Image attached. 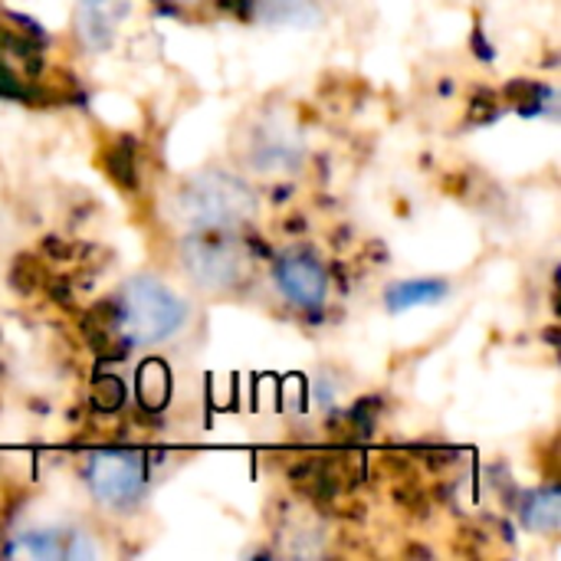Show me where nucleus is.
I'll return each mask as SVG.
<instances>
[{
  "mask_svg": "<svg viewBox=\"0 0 561 561\" xmlns=\"http://www.w3.org/2000/svg\"><path fill=\"white\" fill-rule=\"evenodd\" d=\"M95 404L99 408H118L122 404V398H125V391H122V381L118 378H102L99 385H95Z\"/></svg>",
  "mask_w": 561,
  "mask_h": 561,
  "instance_id": "obj_14",
  "label": "nucleus"
},
{
  "mask_svg": "<svg viewBox=\"0 0 561 561\" xmlns=\"http://www.w3.org/2000/svg\"><path fill=\"white\" fill-rule=\"evenodd\" d=\"M187 3H197V0H187Z\"/></svg>",
  "mask_w": 561,
  "mask_h": 561,
  "instance_id": "obj_15",
  "label": "nucleus"
},
{
  "mask_svg": "<svg viewBox=\"0 0 561 561\" xmlns=\"http://www.w3.org/2000/svg\"><path fill=\"white\" fill-rule=\"evenodd\" d=\"M256 10L266 23L279 26H316L322 20V10L316 0H260Z\"/></svg>",
  "mask_w": 561,
  "mask_h": 561,
  "instance_id": "obj_11",
  "label": "nucleus"
},
{
  "mask_svg": "<svg viewBox=\"0 0 561 561\" xmlns=\"http://www.w3.org/2000/svg\"><path fill=\"white\" fill-rule=\"evenodd\" d=\"M273 276H276L279 293H283L293 306L316 309V306H322V302H325L329 276H325V270H322L312 256H302V253L279 256V260H276Z\"/></svg>",
  "mask_w": 561,
  "mask_h": 561,
  "instance_id": "obj_5",
  "label": "nucleus"
},
{
  "mask_svg": "<svg viewBox=\"0 0 561 561\" xmlns=\"http://www.w3.org/2000/svg\"><path fill=\"white\" fill-rule=\"evenodd\" d=\"M128 13V0H79L76 10V36L85 49H108L118 23Z\"/></svg>",
  "mask_w": 561,
  "mask_h": 561,
  "instance_id": "obj_8",
  "label": "nucleus"
},
{
  "mask_svg": "<svg viewBox=\"0 0 561 561\" xmlns=\"http://www.w3.org/2000/svg\"><path fill=\"white\" fill-rule=\"evenodd\" d=\"M135 148L128 145V138H122L118 145H112L105 151V171L115 184L122 187H135Z\"/></svg>",
  "mask_w": 561,
  "mask_h": 561,
  "instance_id": "obj_13",
  "label": "nucleus"
},
{
  "mask_svg": "<svg viewBox=\"0 0 561 561\" xmlns=\"http://www.w3.org/2000/svg\"><path fill=\"white\" fill-rule=\"evenodd\" d=\"M447 293H450V286L444 279H404V283H394L385 293V302H388L391 312H404V309L444 302Z\"/></svg>",
  "mask_w": 561,
  "mask_h": 561,
  "instance_id": "obj_9",
  "label": "nucleus"
},
{
  "mask_svg": "<svg viewBox=\"0 0 561 561\" xmlns=\"http://www.w3.org/2000/svg\"><path fill=\"white\" fill-rule=\"evenodd\" d=\"M523 523L529 533H542V536H556L561 523V500L556 486L536 490L526 506H523Z\"/></svg>",
  "mask_w": 561,
  "mask_h": 561,
  "instance_id": "obj_10",
  "label": "nucleus"
},
{
  "mask_svg": "<svg viewBox=\"0 0 561 561\" xmlns=\"http://www.w3.org/2000/svg\"><path fill=\"white\" fill-rule=\"evenodd\" d=\"M7 556L13 559H92L95 546L89 542V536L82 533H59V529H39V533H26L16 542L7 546Z\"/></svg>",
  "mask_w": 561,
  "mask_h": 561,
  "instance_id": "obj_6",
  "label": "nucleus"
},
{
  "mask_svg": "<svg viewBox=\"0 0 561 561\" xmlns=\"http://www.w3.org/2000/svg\"><path fill=\"white\" fill-rule=\"evenodd\" d=\"M250 161L263 174H270V171H296V164L302 161V145L296 138V131L273 122V125H263L260 131H253Z\"/></svg>",
  "mask_w": 561,
  "mask_h": 561,
  "instance_id": "obj_7",
  "label": "nucleus"
},
{
  "mask_svg": "<svg viewBox=\"0 0 561 561\" xmlns=\"http://www.w3.org/2000/svg\"><path fill=\"white\" fill-rule=\"evenodd\" d=\"M115 316H118V332L131 345H158L181 332L187 309L161 279L135 276L125 283Z\"/></svg>",
  "mask_w": 561,
  "mask_h": 561,
  "instance_id": "obj_2",
  "label": "nucleus"
},
{
  "mask_svg": "<svg viewBox=\"0 0 561 561\" xmlns=\"http://www.w3.org/2000/svg\"><path fill=\"white\" fill-rule=\"evenodd\" d=\"M85 483L108 513H131L145 493V457L131 450H99L85 467Z\"/></svg>",
  "mask_w": 561,
  "mask_h": 561,
  "instance_id": "obj_4",
  "label": "nucleus"
},
{
  "mask_svg": "<svg viewBox=\"0 0 561 561\" xmlns=\"http://www.w3.org/2000/svg\"><path fill=\"white\" fill-rule=\"evenodd\" d=\"M178 217L197 233L233 230L256 217V194L227 171H201L178 191Z\"/></svg>",
  "mask_w": 561,
  "mask_h": 561,
  "instance_id": "obj_1",
  "label": "nucleus"
},
{
  "mask_svg": "<svg viewBox=\"0 0 561 561\" xmlns=\"http://www.w3.org/2000/svg\"><path fill=\"white\" fill-rule=\"evenodd\" d=\"M181 266L201 289L230 293L250 276V253L233 240H214L201 233L181 243Z\"/></svg>",
  "mask_w": 561,
  "mask_h": 561,
  "instance_id": "obj_3",
  "label": "nucleus"
},
{
  "mask_svg": "<svg viewBox=\"0 0 561 561\" xmlns=\"http://www.w3.org/2000/svg\"><path fill=\"white\" fill-rule=\"evenodd\" d=\"M168 394H171V375L168 368L151 358L138 368V401L148 408V411H158L168 404Z\"/></svg>",
  "mask_w": 561,
  "mask_h": 561,
  "instance_id": "obj_12",
  "label": "nucleus"
}]
</instances>
